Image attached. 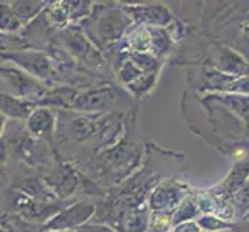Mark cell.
I'll use <instances>...</instances> for the list:
<instances>
[{"mask_svg": "<svg viewBox=\"0 0 249 232\" xmlns=\"http://www.w3.org/2000/svg\"><path fill=\"white\" fill-rule=\"evenodd\" d=\"M44 183L48 186L56 198H70V196L78 194L98 195L96 191H99V187L93 183V179H89L78 169L68 164H61L50 170Z\"/></svg>", "mask_w": 249, "mask_h": 232, "instance_id": "obj_1", "label": "cell"}, {"mask_svg": "<svg viewBox=\"0 0 249 232\" xmlns=\"http://www.w3.org/2000/svg\"><path fill=\"white\" fill-rule=\"evenodd\" d=\"M119 91L113 87H96L89 90H73L68 96L67 108H71L74 111H81V113H104L111 108V106L116 104Z\"/></svg>", "mask_w": 249, "mask_h": 232, "instance_id": "obj_2", "label": "cell"}, {"mask_svg": "<svg viewBox=\"0 0 249 232\" xmlns=\"http://www.w3.org/2000/svg\"><path fill=\"white\" fill-rule=\"evenodd\" d=\"M94 212H96V204L79 201L56 212L45 225H42V228L44 232H73L90 223Z\"/></svg>", "mask_w": 249, "mask_h": 232, "instance_id": "obj_3", "label": "cell"}, {"mask_svg": "<svg viewBox=\"0 0 249 232\" xmlns=\"http://www.w3.org/2000/svg\"><path fill=\"white\" fill-rule=\"evenodd\" d=\"M5 56L6 61H11L14 65H17L22 71L30 74L34 79L48 81L53 79L54 68L51 67V61L45 53H39V51H14Z\"/></svg>", "mask_w": 249, "mask_h": 232, "instance_id": "obj_4", "label": "cell"}, {"mask_svg": "<svg viewBox=\"0 0 249 232\" xmlns=\"http://www.w3.org/2000/svg\"><path fill=\"white\" fill-rule=\"evenodd\" d=\"M128 23L130 20L123 11V8L108 6L107 10H102V13L96 16L93 27L98 31L101 44H110V42H115L116 39L124 36Z\"/></svg>", "mask_w": 249, "mask_h": 232, "instance_id": "obj_5", "label": "cell"}, {"mask_svg": "<svg viewBox=\"0 0 249 232\" xmlns=\"http://www.w3.org/2000/svg\"><path fill=\"white\" fill-rule=\"evenodd\" d=\"M25 127L31 138L53 140L56 132V116L50 107H34L25 121Z\"/></svg>", "mask_w": 249, "mask_h": 232, "instance_id": "obj_6", "label": "cell"}, {"mask_svg": "<svg viewBox=\"0 0 249 232\" xmlns=\"http://www.w3.org/2000/svg\"><path fill=\"white\" fill-rule=\"evenodd\" d=\"M34 110V102L14 96L11 93L0 91V113L8 119H17V121H27V118Z\"/></svg>", "mask_w": 249, "mask_h": 232, "instance_id": "obj_7", "label": "cell"}, {"mask_svg": "<svg viewBox=\"0 0 249 232\" xmlns=\"http://www.w3.org/2000/svg\"><path fill=\"white\" fill-rule=\"evenodd\" d=\"M64 42L67 48L70 50V53L79 59L93 61V59H98V56H101L89 42L87 36L78 28H67L64 31Z\"/></svg>", "mask_w": 249, "mask_h": 232, "instance_id": "obj_8", "label": "cell"}, {"mask_svg": "<svg viewBox=\"0 0 249 232\" xmlns=\"http://www.w3.org/2000/svg\"><path fill=\"white\" fill-rule=\"evenodd\" d=\"M121 8L130 22L162 23L166 19V10L158 5H123Z\"/></svg>", "mask_w": 249, "mask_h": 232, "instance_id": "obj_9", "label": "cell"}, {"mask_svg": "<svg viewBox=\"0 0 249 232\" xmlns=\"http://www.w3.org/2000/svg\"><path fill=\"white\" fill-rule=\"evenodd\" d=\"M45 5H47L45 2H11L10 3L11 10L17 16V19L23 25L28 20L34 19V17L44 10Z\"/></svg>", "mask_w": 249, "mask_h": 232, "instance_id": "obj_10", "label": "cell"}, {"mask_svg": "<svg viewBox=\"0 0 249 232\" xmlns=\"http://www.w3.org/2000/svg\"><path fill=\"white\" fill-rule=\"evenodd\" d=\"M23 27V23L17 19L11 10L10 3H0V30L3 33H16Z\"/></svg>", "mask_w": 249, "mask_h": 232, "instance_id": "obj_11", "label": "cell"}, {"mask_svg": "<svg viewBox=\"0 0 249 232\" xmlns=\"http://www.w3.org/2000/svg\"><path fill=\"white\" fill-rule=\"evenodd\" d=\"M73 232H118V231H115L113 228H110L107 225H102V223H93V221H90V223H87V225L78 228Z\"/></svg>", "mask_w": 249, "mask_h": 232, "instance_id": "obj_12", "label": "cell"}, {"mask_svg": "<svg viewBox=\"0 0 249 232\" xmlns=\"http://www.w3.org/2000/svg\"><path fill=\"white\" fill-rule=\"evenodd\" d=\"M10 158V149H8L6 140H0V166H3L5 162Z\"/></svg>", "mask_w": 249, "mask_h": 232, "instance_id": "obj_13", "label": "cell"}, {"mask_svg": "<svg viewBox=\"0 0 249 232\" xmlns=\"http://www.w3.org/2000/svg\"><path fill=\"white\" fill-rule=\"evenodd\" d=\"M6 123H8V118L0 113V140H2V136L6 130Z\"/></svg>", "mask_w": 249, "mask_h": 232, "instance_id": "obj_14", "label": "cell"}, {"mask_svg": "<svg viewBox=\"0 0 249 232\" xmlns=\"http://www.w3.org/2000/svg\"><path fill=\"white\" fill-rule=\"evenodd\" d=\"M0 203H2V191H0Z\"/></svg>", "mask_w": 249, "mask_h": 232, "instance_id": "obj_15", "label": "cell"}]
</instances>
